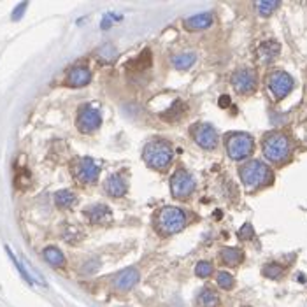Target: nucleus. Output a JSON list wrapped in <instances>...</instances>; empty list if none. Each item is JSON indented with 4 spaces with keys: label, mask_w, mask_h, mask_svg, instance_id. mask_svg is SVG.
Here are the masks:
<instances>
[{
    "label": "nucleus",
    "mask_w": 307,
    "mask_h": 307,
    "mask_svg": "<svg viewBox=\"0 0 307 307\" xmlns=\"http://www.w3.org/2000/svg\"><path fill=\"white\" fill-rule=\"evenodd\" d=\"M262 148H263V155H265V158L272 163L286 162L290 153H292L290 139L279 132L267 133L265 137H263Z\"/></svg>",
    "instance_id": "obj_1"
},
{
    "label": "nucleus",
    "mask_w": 307,
    "mask_h": 307,
    "mask_svg": "<svg viewBox=\"0 0 307 307\" xmlns=\"http://www.w3.org/2000/svg\"><path fill=\"white\" fill-rule=\"evenodd\" d=\"M239 176L246 188H260L272 181V170L260 160H249L239 169Z\"/></svg>",
    "instance_id": "obj_2"
},
{
    "label": "nucleus",
    "mask_w": 307,
    "mask_h": 307,
    "mask_svg": "<svg viewBox=\"0 0 307 307\" xmlns=\"http://www.w3.org/2000/svg\"><path fill=\"white\" fill-rule=\"evenodd\" d=\"M142 158L153 169L163 170L170 165L172 162V146L167 141H151L144 146V151H142Z\"/></svg>",
    "instance_id": "obj_3"
},
{
    "label": "nucleus",
    "mask_w": 307,
    "mask_h": 307,
    "mask_svg": "<svg viewBox=\"0 0 307 307\" xmlns=\"http://www.w3.org/2000/svg\"><path fill=\"white\" fill-rule=\"evenodd\" d=\"M186 225V214L179 207H163L162 211L156 214V228L163 233V235H172L185 228Z\"/></svg>",
    "instance_id": "obj_4"
},
{
    "label": "nucleus",
    "mask_w": 307,
    "mask_h": 307,
    "mask_svg": "<svg viewBox=\"0 0 307 307\" xmlns=\"http://www.w3.org/2000/svg\"><path fill=\"white\" fill-rule=\"evenodd\" d=\"M225 148L230 158L235 160V162H241L255 151V139L249 133H230L225 141Z\"/></svg>",
    "instance_id": "obj_5"
},
{
    "label": "nucleus",
    "mask_w": 307,
    "mask_h": 307,
    "mask_svg": "<svg viewBox=\"0 0 307 307\" xmlns=\"http://www.w3.org/2000/svg\"><path fill=\"white\" fill-rule=\"evenodd\" d=\"M267 86H269L270 93H272V97H274L276 100H281L293 90L295 81H293V78L288 72L274 71L267 76Z\"/></svg>",
    "instance_id": "obj_6"
},
{
    "label": "nucleus",
    "mask_w": 307,
    "mask_h": 307,
    "mask_svg": "<svg viewBox=\"0 0 307 307\" xmlns=\"http://www.w3.org/2000/svg\"><path fill=\"white\" fill-rule=\"evenodd\" d=\"M195 190V179L192 178L190 172L179 169L176 170L172 178H170V192H172V197L174 199H186L190 197Z\"/></svg>",
    "instance_id": "obj_7"
},
{
    "label": "nucleus",
    "mask_w": 307,
    "mask_h": 307,
    "mask_svg": "<svg viewBox=\"0 0 307 307\" xmlns=\"http://www.w3.org/2000/svg\"><path fill=\"white\" fill-rule=\"evenodd\" d=\"M193 141L204 149H214L218 146V132L209 123H197L192 126Z\"/></svg>",
    "instance_id": "obj_8"
},
{
    "label": "nucleus",
    "mask_w": 307,
    "mask_h": 307,
    "mask_svg": "<svg viewBox=\"0 0 307 307\" xmlns=\"http://www.w3.org/2000/svg\"><path fill=\"white\" fill-rule=\"evenodd\" d=\"M102 123V116H100V111L95 107H81L78 112V119H76V125H78L79 132L83 133H90L95 132L97 128Z\"/></svg>",
    "instance_id": "obj_9"
},
{
    "label": "nucleus",
    "mask_w": 307,
    "mask_h": 307,
    "mask_svg": "<svg viewBox=\"0 0 307 307\" xmlns=\"http://www.w3.org/2000/svg\"><path fill=\"white\" fill-rule=\"evenodd\" d=\"M232 83L233 90L239 93H253L256 88V74L251 69H239L232 74Z\"/></svg>",
    "instance_id": "obj_10"
},
{
    "label": "nucleus",
    "mask_w": 307,
    "mask_h": 307,
    "mask_svg": "<svg viewBox=\"0 0 307 307\" xmlns=\"http://www.w3.org/2000/svg\"><path fill=\"white\" fill-rule=\"evenodd\" d=\"M74 174L79 183H83V185H92V183H95L97 178H99L100 167L97 165L92 158H81L74 165Z\"/></svg>",
    "instance_id": "obj_11"
},
{
    "label": "nucleus",
    "mask_w": 307,
    "mask_h": 307,
    "mask_svg": "<svg viewBox=\"0 0 307 307\" xmlns=\"http://www.w3.org/2000/svg\"><path fill=\"white\" fill-rule=\"evenodd\" d=\"M139 283V270L137 269H125L119 272L114 281V288L118 292H128Z\"/></svg>",
    "instance_id": "obj_12"
},
{
    "label": "nucleus",
    "mask_w": 307,
    "mask_h": 307,
    "mask_svg": "<svg viewBox=\"0 0 307 307\" xmlns=\"http://www.w3.org/2000/svg\"><path fill=\"white\" fill-rule=\"evenodd\" d=\"M214 23V16L212 12H200V14H195L192 18L185 19V28L192 30V32H197V30H205Z\"/></svg>",
    "instance_id": "obj_13"
},
{
    "label": "nucleus",
    "mask_w": 307,
    "mask_h": 307,
    "mask_svg": "<svg viewBox=\"0 0 307 307\" xmlns=\"http://www.w3.org/2000/svg\"><path fill=\"white\" fill-rule=\"evenodd\" d=\"M104 190L107 192V195L119 199L126 193V181L119 174H111L104 183Z\"/></svg>",
    "instance_id": "obj_14"
},
{
    "label": "nucleus",
    "mask_w": 307,
    "mask_h": 307,
    "mask_svg": "<svg viewBox=\"0 0 307 307\" xmlns=\"http://www.w3.org/2000/svg\"><path fill=\"white\" fill-rule=\"evenodd\" d=\"M92 79V72L86 67H74L71 72H69V78H67V83L69 86H74V88H83L86 86Z\"/></svg>",
    "instance_id": "obj_15"
},
{
    "label": "nucleus",
    "mask_w": 307,
    "mask_h": 307,
    "mask_svg": "<svg viewBox=\"0 0 307 307\" xmlns=\"http://www.w3.org/2000/svg\"><path fill=\"white\" fill-rule=\"evenodd\" d=\"M85 216L90 219V223H104L111 219V209L105 204H95L85 211Z\"/></svg>",
    "instance_id": "obj_16"
},
{
    "label": "nucleus",
    "mask_w": 307,
    "mask_h": 307,
    "mask_svg": "<svg viewBox=\"0 0 307 307\" xmlns=\"http://www.w3.org/2000/svg\"><path fill=\"white\" fill-rule=\"evenodd\" d=\"M279 49H281V48H279L278 42L269 41V42H263V44H260L256 55H258V60L262 63H270L274 58H278Z\"/></svg>",
    "instance_id": "obj_17"
},
{
    "label": "nucleus",
    "mask_w": 307,
    "mask_h": 307,
    "mask_svg": "<svg viewBox=\"0 0 307 307\" xmlns=\"http://www.w3.org/2000/svg\"><path fill=\"white\" fill-rule=\"evenodd\" d=\"M42 256H44V260L51 267H63L65 265V256H63V253L60 251L58 248H55V246L46 248L44 251H42Z\"/></svg>",
    "instance_id": "obj_18"
},
{
    "label": "nucleus",
    "mask_w": 307,
    "mask_h": 307,
    "mask_svg": "<svg viewBox=\"0 0 307 307\" xmlns=\"http://www.w3.org/2000/svg\"><path fill=\"white\" fill-rule=\"evenodd\" d=\"M76 202H78V197L72 192H69V190H60V192L55 193V204L58 207L69 209L72 205H76Z\"/></svg>",
    "instance_id": "obj_19"
},
{
    "label": "nucleus",
    "mask_w": 307,
    "mask_h": 307,
    "mask_svg": "<svg viewBox=\"0 0 307 307\" xmlns=\"http://www.w3.org/2000/svg\"><path fill=\"white\" fill-rule=\"evenodd\" d=\"M199 304L200 307H218L219 306V295L211 288H204L199 293Z\"/></svg>",
    "instance_id": "obj_20"
},
{
    "label": "nucleus",
    "mask_w": 307,
    "mask_h": 307,
    "mask_svg": "<svg viewBox=\"0 0 307 307\" xmlns=\"http://www.w3.org/2000/svg\"><path fill=\"white\" fill-rule=\"evenodd\" d=\"M219 258L223 260V263L230 267H235L237 263L242 260V251L239 248H223L219 253Z\"/></svg>",
    "instance_id": "obj_21"
},
{
    "label": "nucleus",
    "mask_w": 307,
    "mask_h": 307,
    "mask_svg": "<svg viewBox=\"0 0 307 307\" xmlns=\"http://www.w3.org/2000/svg\"><path fill=\"white\" fill-rule=\"evenodd\" d=\"M197 60V55L193 51H185L181 53V55L174 56V67L178 69V71H186V69H190V67L195 63Z\"/></svg>",
    "instance_id": "obj_22"
},
{
    "label": "nucleus",
    "mask_w": 307,
    "mask_h": 307,
    "mask_svg": "<svg viewBox=\"0 0 307 307\" xmlns=\"http://www.w3.org/2000/svg\"><path fill=\"white\" fill-rule=\"evenodd\" d=\"M255 5L260 16H270L279 5H281V2H278V0H269V2H267V0H262V2H256Z\"/></svg>",
    "instance_id": "obj_23"
},
{
    "label": "nucleus",
    "mask_w": 307,
    "mask_h": 307,
    "mask_svg": "<svg viewBox=\"0 0 307 307\" xmlns=\"http://www.w3.org/2000/svg\"><path fill=\"white\" fill-rule=\"evenodd\" d=\"M5 251H7L9 258H11V262L14 263V267H16V269H18L19 276H21V278L25 279V281L28 283L30 286H32V285H33V279H32V276H30V272H28V270H26L25 267L21 265V262H19V260L16 258V256H14V253L11 251V248H9V246H5Z\"/></svg>",
    "instance_id": "obj_24"
},
{
    "label": "nucleus",
    "mask_w": 307,
    "mask_h": 307,
    "mask_svg": "<svg viewBox=\"0 0 307 307\" xmlns=\"http://www.w3.org/2000/svg\"><path fill=\"white\" fill-rule=\"evenodd\" d=\"M212 272H214V265L207 260H202L195 265V274L199 278H209V276H212Z\"/></svg>",
    "instance_id": "obj_25"
},
{
    "label": "nucleus",
    "mask_w": 307,
    "mask_h": 307,
    "mask_svg": "<svg viewBox=\"0 0 307 307\" xmlns=\"http://www.w3.org/2000/svg\"><path fill=\"white\" fill-rule=\"evenodd\" d=\"M216 281H218L219 288H223V290H232L233 285H235V281H233V276L230 274V272H225V270L218 272V276H216Z\"/></svg>",
    "instance_id": "obj_26"
},
{
    "label": "nucleus",
    "mask_w": 307,
    "mask_h": 307,
    "mask_svg": "<svg viewBox=\"0 0 307 307\" xmlns=\"http://www.w3.org/2000/svg\"><path fill=\"white\" fill-rule=\"evenodd\" d=\"M99 58L105 63L112 62V60L116 58V48L112 44H104L99 49Z\"/></svg>",
    "instance_id": "obj_27"
},
{
    "label": "nucleus",
    "mask_w": 307,
    "mask_h": 307,
    "mask_svg": "<svg viewBox=\"0 0 307 307\" xmlns=\"http://www.w3.org/2000/svg\"><path fill=\"white\" fill-rule=\"evenodd\" d=\"M263 276L265 278H270V279H278L279 276H283V267H279L278 263H270V265H265L263 267Z\"/></svg>",
    "instance_id": "obj_28"
},
{
    "label": "nucleus",
    "mask_w": 307,
    "mask_h": 307,
    "mask_svg": "<svg viewBox=\"0 0 307 307\" xmlns=\"http://www.w3.org/2000/svg\"><path fill=\"white\" fill-rule=\"evenodd\" d=\"M253 235H255L253 225L251 223H244V225L241 226V230H239V239H241V241H249Z\"/></svg>",
    "instance_id": "obj_29"
},
{
    "label": "nucleus",
    "mask_w": 307,
    "mask_h": 307,
    "mask_svg": "<svg viewBox=\"0 0 307 307\" xmlns=\"http://www.w3.org/2000/svg\"><path fill=\"white\" fill-rule=\"evenodd\" d=\"M26 7H28V4H26V2H21V4H19V5H16L14 11H12V14H11V19H12V21H18V19H21V16L25 14Z\"/></svg>",
    "instance_id": "obj_30"
},
{
    "label": "nucleus",
    "mask_w": 307,
    "mask_h": 307,
    "mask_svg": "<svg viewBox=\"0 0 307 307\" xmlns=\"http://www.w3.org/2000/svg\"><path fill=\"white\" fill-rule=\"evenodd\" d=\"M228 104H230V97L223 95L221 99H219V105H221V107H226Z\"/></svg>",
    "instance_id": "obj_31"
}]
</instances>
